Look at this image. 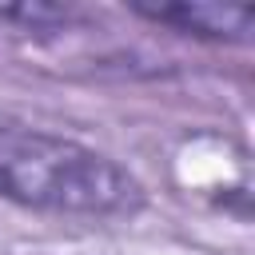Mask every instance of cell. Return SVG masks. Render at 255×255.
<instances>
[{
    "label": "cell",
    "mask_w": 255,
    "mask_h": 255,
    "mask_svg": "<svg viewBox=\"0 0 255 255\" xmlns=\"http://www.w3.org/2000/svg\"><path fill=\"white\" fill-rule=\"evenodd\" d=\"M0 199L60 219H128L147 187L100 147L0 116Z\"/></svg>",
    "instance_id": "cell-1"
},
{
    "label": "cell",
    "mask_w": 255,
    "mask_h": 255,
    "mask_svg": "<svg viewBox=\"0 0 255 255\" xmlns=\"http://www.w3.org/2000/svg\"><path fill=\"white\" fill-rule=\"evenodd\" d=\"M4 24H24L32 32H48L72 20V8H56V4H16V8H0Z\"/></svg>",
    "instance_id": "cell-3"
},
{
    "label": "cell",
    "mask_w": 255,
    "mask_h": 255,
    "mask_svg": "<svg viewBox=\"0 0 255 255\" xmlns=\"http://www.w3.org/2000/svg\"><path fill=\"white\" fill-rule=\"evenodd\" d=\"M139 20L163 24L179 36L215 40V44H247L255 32V12L247 4H215V0H179V4H131Z\"/></svg>",
    "instance_id": "cell-2"
}]
</instances>
